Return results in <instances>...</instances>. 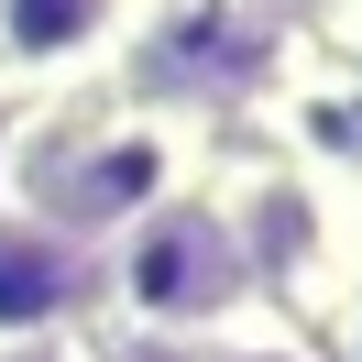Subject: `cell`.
Masks as SVG:
<instances>
[{"label":"cell","instance_id":"obj_9","mask_svg":"<svg viewBox=\"0 0 362 362\" xmlns=\"http://www.w3.org/2000/svg\"><path fill=\"white\" fill-rule=\"evenodd\" d=\"M0 362H99V329H45V340H11Z\"/></svg>","mask_w":362,"mask_h":362},{"label":"cell","instance_id":"obj_10","mask_svg":"<svg viewBox=\"0 0 362 362\" xmlns=\"http://www.w3.org/2000/svg\"><path fill=\"white\" fill-rule=\"evenodd\" d=\"M242 11H286V0H242Z\"/></svg>","mask_w":362,"mask_h":362},{"label":"cell","instance_id":"obj_1","mask_svg":"<svg viewBox=\"0 0 362 362\" xmlns=\"http://www.w3.org/2000/svg\"><path fill=\"white\" fill-rule=\"evenodd\" d=\"M220 143L198 121L154 110L132 88H77V99H33L0 121V209L77 252H110L143 209H165L176 187H198V165Z\"/></svg>","mask_w":362,"mask_h":362},{"label":"cell","instance_id":"obj_2","mask_svg":"<svg viewBox=\"0 0 362 362\" xmlns=\"http://www.w3.org/2000/svg\"><path fill=\"white\" fill-rule=\"evenodd\" d=\"M242 318H264V296H252V264H242L220 198H209V165H198V187H176L165 209H143V220L99 252V340L209 351V340H230Z\"/></svg>","mask_w":362,"mask_h":362},{"label":"cell","instance_id":"obj_7","mask_svg":"<svg viewBox=\"0 0 362 362\" xmlns=\"http://www.w3.org/2000/svg\"><path fill=\"white\" fill-rule=\"evenodd\" d=\"M329 362H362V252H351V274H340V296H329Z\"/></svg>","mask_w":362,"mask_h":362},{"label":"cell","instance_id":"obj_6","mask_svg":"<svg viewBox=\"0 0 362 362\" xmlns=\"http://www.w3.org/2000/svg\"><path fill=\"white\" fill-rule=\"evenodd\" d=\"M187 362H329L308 329H286V318H242L230 340H209V351H187Z\"/></svg>","mask_w":362,"mask_h":362},{"label":"cell","instance_id":"obj_5","mask_svg":"<svg viewBox=\"0 0 362 362\" xmlns=\"http://www.w3.org/2000/svg\"><path fill=\"white\" fill-rule=\"evenodd\" d=\"M45 329H99V252L0 209V351Z\"/></svg>","mask_w":362,"mask_h":362},{"label":"cell","instance_id":"obj_8","mask_svg":"<svg viewBox=\"0 0 362 362\" xmlns=\"http://www.w3.org/2000/svg\"><path fill=\"white\" fill-rule=\"evenodd\" d=\"M318 55L362 77V0H318Z\"/></svg>","mask_w":362,"mask_h":362},{"label":"cell","instance_id":"obj_3","mask_svg":"<svg viewBox=\"0 0 362 362\" xmlns=\"http://www.w3.org/2000/svg\"><path fill=\"white\" fill-rule=\"evenodd\" d=\"M209 198H220L230 242H242V264H252L264 318L318 329L329 296H340V274H351V252H362V209L329 198L318 176H296L264 143H220V154H209Z\"/></svg>","mask_w":362,"mask_h":362},{"label":"cell","instance_id":"obj_4","mask_svg":"<svg viewBox=\"0 0 362 362\" xmlns=\"http://www.w3.org/2000/svg\"><path fill=\"white\" fill-rule=\"evenodd\" d=\"M154 0H0V99H77L132 66Z\"/></svg>","mask_w":362,"mask_h":362}]
</instances>
